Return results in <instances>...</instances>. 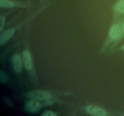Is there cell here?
<instances>
[{"mask_svg":"<svg viewBox=\"0 0 124 116\" xmlns=\"http://www.w3.org/2000/svg\"><path fill=\"white\" fill-rule=\"evenodd\" d=\"M122 29H123V30H124V22L123 25H122Z\"/></svg>","mask_w":124,"mask_h":116,"instance_id":"4fadbf2b","label":"cell"},{"mask_svg":"<svg viewBox=\"0 0 124 116\" xmlns=\"http://www.w3.org/2000/svg\"><path fill=\"white\" fill-rule=\"evenodd\" d=\"M0 21H1V27H0V31H1L2 29V27L4 26V24L5 22V18L2 16H1V18H0Z\"/></svg>","mask_w":124,"mask_h":116,"instance_id":"8fae6325","label":"cell"},{"mask_svg":"<svg viewBox=\"0 0 124 116\" xmlns=\"http://www.w3.org/2000/svg\"><path fill=\"white\" fill-rule=\"evenodd\" d=\"M115 10L118 13H124V0H119L115 5Z\"/></svg>","mask_w":124,"mask_h":116,"instance_id":"ba28073f","label":"cell"},{"mask_svg":"<svg viewBox=\"0 0 124 116\" xmlns=\"http://www.w3.org/2000/svg\"><path fill=\"white\" fill-rule=\"evenodd\" d=\"M28 97L30 99H36V100H48L51 98V95L48 92L42 90L33 91L30 92L27 95Z\"/></svg>","mask_w":124,"mask_h":116,"instance_id":"6da1fadb","label":"cell"},{"mask_svg":"<svg viewBox=\"0 0 124 116\" xmlns=\"http://www.w3.org/2000/svg\"><path fill=\"white\" fill-rule=\"evenodd\" d=\"M123 48H124V47H123Z\"/></svg>","mask_w":124,"mask_h":116,"instance_id":"5bb4252c","label":"cell"},{"mask_svg":"<svg viewBox=\"0 0 124 116\" xmlns=\"http://www.w3.org/2000/svg\"><path fill=\"white\" fill-rule=\"evenodd\" d=\"M7 79V77H6V74L4 73H3V72L1 71V81L2 82H4L6 81Z\"/></svg>","mask_w":124,"mask_h":116,"instance_id":"7c38bea8","label":"cell"},{"mask_svg":"<svg viewBox=\"0 0 124 116\" xmlns=\"http://www.w3.org/2000/svg\"><path fill=\"white\" fill-rule=\"evenodd\" d=\"M121 34V29L120 27L117 24H115L111 27L110 30V37L112 39H116L118 38Z\"/></svg>","mask_w":124,"mask_h":116,"instance_id":"52a82bcc","label":"cell"},{"mask_svg":"<svg viewBox=\"0 0 124 116\" xmlns=\"http://www.w3.org/2000/svg\"><path fill=\"white\" fill-rule=\"evenodd\" d=\"M0 6L1 7L9 8V7H14L15 4L8 0H0Z\"/></svg>","mask_w":124,"mask_h":116,"instance_id":"9c48e42d","label":"cell"},{"mask_svg":"<svg viewBox=\"0 0 124 116\" xmlns=\"http://www.w3.org/2000/svg\"><path fill=\"white\" fill-rule=\"evenodd\" d=\"M56 114L54 113L51 111H47L42 114L43 116H56Z\"/></svg>","mask_w":124,"mask_h":116,"instance_id":"30bf717a","label":"cell"},{"mask_svg":"<svg viewBox=\"0 0 124 116\" xmlns=\"http://www.w3.org/2000/svg\"><path fill=\"white\" fill-rule=\"evenodd\" d=\"M23 59L25 68L27 70H30L32 67V61L30 52L28 50H25L23 53Z\"/></svg>","mask_w":124,"mask_h":116,"instance_id":"5b68a950","label":"cell"},{"mask_svg":"<svg viewBox=\"0 0 124 116\" xmlns=\"http://www.w3.org/2000/svg\"><path fill=\"white\" fill-rule=\"evenodd\" d=\"M87 111L88 113L92 116H105L106 112L101 108L96 106H88L87 108Z\"/></svg>","mask_w":124,"mask_h":116,"instance_id":"3957f363","label":"cell"},{"mask_svg":"<svg viewBox=\"0 0 124 116\" xmlns=\"http://www.w3.org/2000/svg\"><path fill=\"white\" fill-rule=\"evenodd\" d=\"M25 108H26L27 111L29 112H31V113H36L40 110L41 105L36 100H30L27 103Z\"/></svg>","mask_w":124,"mask_h":116,"instance_id":"7a4b0ae2","label":"cell"},{"mask_svg":"<svg viewBox=\"0 0 124 116\" xmlns=\"http://www.w3.org/2000/svg\"><path fill=\"white\" fill-rule=\"evenodd\" d=\"M13 33H14V30L12 29H8L2 33L0 36V44L2 45L5 42H7L12 37Z\"/></svg>","mask_w":124,"mask_h":116,"instance_id":"8992f818","label":"cell"},{"mask_svg":"<svg viewBox=\"0 0 124 116\" xmlns=\"http://www.w3.org/2000/svg\"><path fill=\"white\" fill-rule=\"evenodd\" d=\"M12 64L15 71H16L17 72L21 71L23 66V63L19 54H16L13 56L12 58Z\"/></svg>","mask_w":124,"mask_h":116,"instance_id":"277c9868","label":"cell"}]
</instances>
